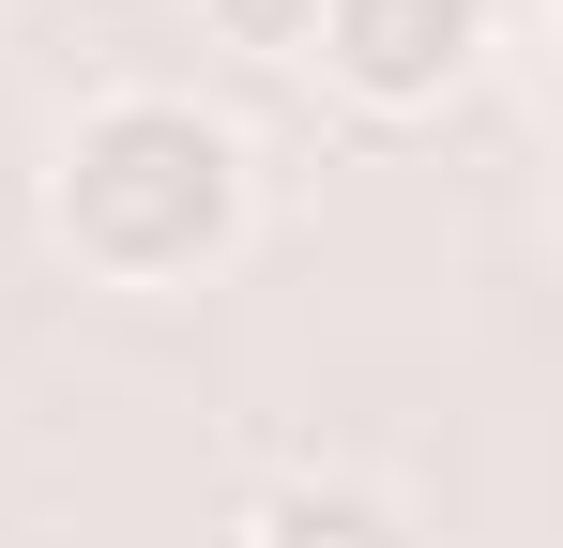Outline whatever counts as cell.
Segmentation results:
<instances>
[{
    "instance_id": "3957f363",
    "label": "cell",
    "mask_w": 563,
    "mask_h": 548,
    "mask_svg": "<svg viewBox=\"0 0 563 548\" xmlns=\"http://www.w3.org/2000/svg\"><path fill=\"white\" fill-rule=\"evenodd\" d=\"M229 548H411V503L380 472H275Z\"/></svg>"
},
{
    "instance_id": "6da1fadb",
    "label": "cell",
    "mask_w": 563,
    "mask_h": 548,
    "mask_svg": "<svg viewBox=\"0 0 563 548\" xmlns=\"http://www.w3.org/2000/svg\"><path fill=\"white\" fill-rule=\"evenodd\" d=\"M46 229L107 289H198V274L244 260L260 168L198 91H92L62 122V153H46Z\"/></svg>"
},
{
    "instance_id": "277c9868",
    "label": "cell",
    "mask_w": 563,
    "mask_h": 548,
    "mask_svg": "<svg viewBox=\"0 0 563 548\" xmlns=\"http://www.w3.org/2000/svg\"><path fill=\"white\" fill-rule=\"evenodd\" d=\"M213 15V46H244V62H305V31H320V0H198Z\"/></svg>"
},
{
    "instance_id": "7a4b0ae2",
    "label": "cell",
    "mask_w": 563,
    "mask_h": 548,
    "mask_svg": "<svg viewBox=\"0 0 563 548\" xmlns=\"http://www.w3.org/2000/svg\"><path fill=\"white\" fill-rule=\"evenodd\" d=\"M487 46H503V0H320V31H305V62L351 91L366 122L457 107L487 77Z\"/></svg>"
}]
</instances>
